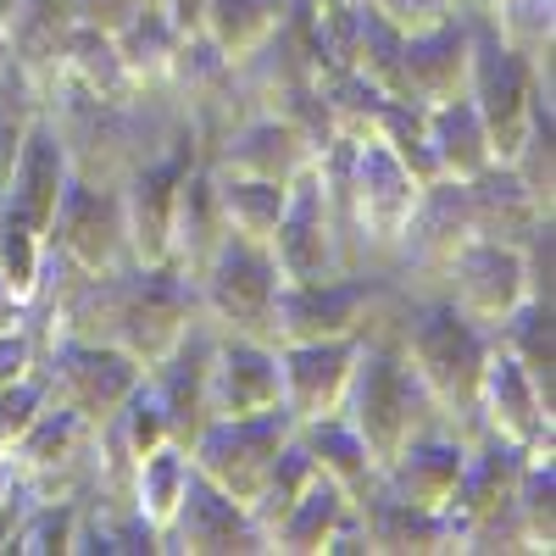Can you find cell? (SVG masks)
Here are the masks:
<instances>
[{
	"mask_svg": "<svg viewBox=\"0 0 556 556\" xmlns=\"http://www.w3.org/2000/svg\"><path fill=\"white\" fill-rule=\"evenodd\" d=\"M39 123L51 128L73 184L89 190H123L156 162L195 156L190 123L167 96H128V101H89L73 84H56L39 101Z\"/></svg>",
	"mask_w": 556,
	"mask_h": 556,
	"instance_id": "obj_1",
	"label": "cell"
},
{
	"mask_svg": "<svg viewBox=\"0 0 556 556\" xmlns=\"http://www.w3.org/2000/svg\"><path fill=\"white\" fill-rule=\"evenodd\" d=\"M395 351L406 356L412 379L424 384L440 434L479 445V390H484V362H490V334H479L473 323H462L445 301H412Z\"/></svg>",
	"mask_w": 556,
	"mask_h": 556,
	"instance_id": "obj_2",
	"label": "cell"
},
{
	"mask_svg": "<svg viewBox=\"0 0 556 556\" xmlns=\"http://www.w3.org/2000/svg\"><path fill=\"white\" fill-rule=\"evenodd\" d=\"M345 424L362 434L367 456L379 462V473L406 445H417L424 434H440V417L395 345H362L356 384L345 401Z\"/></svg>",
	"mask_w": 556,
	"mask_h": 556,
	"instance_id": "obj_3",
	"label": "cell"
},
{
	"mask_svg": "<svg viewBox=\"0 0 556 556\" xmlns=\"http://www.w3.org/2000/svg\"><path fill=\"white\" fill-rule=\"evenodd\" d=\"M518 479H523V451L501 445V440L468 445L456 495L445 506L462 556H523V534H518V513H513Z\"/></svg>",
	"mask_w": 556,
	"mask_h": 556,
	"instance_id": "obj_4",
	"label": "cell"
},
{
	"mask_svg": "<svg viewBox=\"0 0 556 556\" xmlns=\"http://www.w3.org/2000/svg\"><path fill=\"white\" fill-rule=\"evenodd\" d=\"M195 329H201V312H195L190 278H178L167 267H123L112 351H123L139 374H151V367H162Z\"/></svg>",
	"mask_w": 556,
	"mask_h": 556,
	"instance_id": "obj_5",
	"label": "cell"
},
{
	"mask_svg": "<svg viewBox=\"0 0 556 556\" xmlns=\"http://www.w3.org/2000/svg\"><path fill=\"white\" fill-rule=\"evenodd\" d=\"M278 278L273 256L262 245L228 240L217 262L195 278V312L217 340H262L273 345V323H278Z\"/></svg>",
	"mask_w": 556,
	"mask_h": 556,
	"instance_id": "obj_6",
	"label": "cell"
},
{
	"mask_svg": "<svg viewBox=\"0 0 556 556\" xmlns=\"http://www.w3.org/2000/svg\"><path fill=\"white\" fill-rule=\"evenodd\" d=\"M473 245V223H468V195H462V184L440 178L429 184L424 195H417L401 240L390 245V262L384 273L395 285L412 295V301H440V285L451 262Z\"/></svg>",
	"mask_w": 556,
	"mask_h": 556,
	"instance_id": "obj_7",
	"label": "cell"
},
{
	"mask_svg": "<svg viewBox=\"0 0 556 556\" xmlns=\"http://www.w3.org/2000/svg\"><path fill=\"white\" fill-rule=\"evenodd\" d=\"M473 23V73H468V101L490 134V151L495 162H513V151L529 139V128L540 123V112H556L551 101H540V84L529 73V62H518L513 51H501L495 34Z\"/></svg>",
	"mask_w": 556,
	"mask_h": 556,
	"instance_id": "obj_8",
	"label": "cell"
},
{
	"mask_svg": "<svg viewBox=\"0 0 556 556\" xmlns=\"http://www.w3.org/2000/svg\"><path fill=\"white\" fill-rule=\"evenodd\" d=\"M28 501H78L96 484V429L73 412L45 406L39 424L0 456Z\"/></svg>",
	"mask_w": 556,
	"mask_h": 556,
	"instance_id": "obj_9",
	"label": "cell"
},
{
	"mask_svg": "<svg viewBox=\"0 0 556 556\" xmlns=\"http://www.w3.org/2000/svg\"><path fill=\"white\" fill-rule=\"evenodd\" d=\"M167 101L178 106V117L190 123V139H195V162L206 167L228 139H235V128L251 112L245 89H240V73L228 67L206 39H184V56L173 67V84H167Z\"/></svg>",
	"mask_w": 556,
	"mask_h": 556,
	"instance_id": "obj_10",
	"label": "cell"
},
{
	"mask_svg": "<svg viewBox=\"0 0 556 556\" xmlns=\"http://www.w3.org/2000/svg\"><path fill=\"white\" fill-rule=\"evenodd\" d=\"M39 390H45V406H56V412H73L84 417L89 429H101L106 417L146 384V374L112 345H51L39 356Z\"/></svg>",
	"mask_w": 556,
	"mask_h": 556,
	"instance_id": "obj_11",
	"label": "cell"
},
{
	"mask_svg": "<svg viewBox=\"0 0 556 556\" xmlns=\"http://www.w3.org/2000/svg\"><path fill=\"white\" fill-rule=\"evenodd\" d=\"M295 424L285 412L273 417H251V424H206L190 445V462H195V479H206L217 495H228L235 506H251L256 490L267 484L278 451L290 445Z\"/></svg>",
	"mask_w": 556,
	"mask_h": 556,
	"instance_id": "obj_12",
	"label": "cell"
},
{
	"mask_svg": "<svg viewBox=\"0 0 556 556\" xmlns=\"http://www.w3.org/2000/svg\"><path fill=\"white\" fill-rule=\"evenodd\" d=\"M424 190L429 184H417L384 146H351V223H356L362 256L374 273H384L390 245L401 240V228Z\"/></svg>",
	"mask_w": 556,
	"mask_h": 556,
	"instance_id": "obj_13",
	"label": "cell"
},
{
	"mask_svg": "<svg viewBox=\"0 0 556 556\" xmlns=\"http://www.w3.org/2000/svg\"><path fill=\"white\" fill-rule=\"evenodd\" d=\"M267 256H273L285 285H329V278H345L340 228H334L329 206H323L312 173H301L290 184V201H285V217H278L273 240H267Z\"/></svg>",
	"mask_w": 556,
	"mask_h": 556,
	"instance_id": "obj_14",
	"label": "cell"
},
{
	"mask_svg": "<svg viewBox=\"0 0 556 556\" xmlns=\"http://www.w3.org/2000/svg\"><path fill=\"white\" fill-rule=\"evenodd\" d=\"M51 256H62L67 267L101 278V273H123L134 267L128 256V235H123V201L117 190H89V184H67V195L51 217Z\"/></svg>",
	"mask_w": 556,
	"mask_h": 556,
	"instance_id": "obj_15",
	"label": "cell"
},
{
	"mask_svg": "<svg viewBox=\"0 0 556 556\" xmlns=\"http://www.w3.org/2000/svg\"><path fill=\"white\" fill-rule=\"evenodd\" d=\"M285 412L278 345L262 340H217L206 362V424H251Z\"/></svg>",
	"mask_w": 556,
	"mask_h": 556,
	"instance_id": "obj_16",
	"label": "cell"
},
{
	"mask_svg": "<svg viewBox=\"0 0 556 556\" xmlns=\"http://www.w3.org/2000/svg\"><path fill=\"white\" fill-rule=\"evenodd\" d=\"M479 429H484V440H501V445L523 451V462H556V412L523 379V367L506 362L495 345H490V362H484Z\"/></svg>",
	"mask_w": 556,
	"mask_h": 556,
	"instance_id": "obj_17",
	"label": "cell"
},
{
	"mask_svg": "<svg viewBox=\"0 0 556 556\" xmlns=\"http://www.w3.org/2000/svg\"><path fill=\"white\" fill-rule=\"evenodd\" d=\"M440 301H445L462 323H473L479 334H495L501 323L529 301L523 256L506 251V245H479V240H473L468 251L451 262L445 285H440Z\"/></svg>",
	"mask_w": 556,
	"mask_h": 556,
	"instance_id": "obj_18",
	"label": "cell"
},
{
	"mask_svg": "<svg viewBox=\"0 0 556 556\" xmlns=\"http://www.w3.org/2000/svg\"><path fill=\"white\" fill-rule=\"evenodd\" d=\"M362 340H317V345H278V379H285V417L317 424V417H345L356 384Z\"/></svg>",
	"mask_w": 556,
	"mask_h": 556,
	"instance_id": "obj_19",
	"label": "cell"
},
{
	"mask_svg": "<svg viewBox=\"0 0 556 556\" xmlns=\"http://www.w3.org/2000/svg\"><path fill=\"white\" fill-rule=\"evenodd\" d=\"M323 151L312 146L306 134H295L285 117H267V112H256V117H245L240 128H235V139L206 162V173H217V178H262V184H295L301 173H312V162H317Z\"/></svg>",
	"mask_w": 556,
	"mask_h": 556,
	"instance_id": "obj_20",
	"label": "cell"
},
{
	"mask_svg": "<svg viewBox=\"0 0 556 556\" xmlns=\"http://www.w3.org/2000/svg\"><path fill=\"white\" fill-rule=\"evenodd\" d=\"M162 556H262V534L251 529L245 506H235L206 479H195L178 518L162 534Z\"/></svg>",
	"mask_w": 556,
	"mask_h": 556,
	"instance_id": "obj_21",
	"label": "cell"
},
{
	"mask_svg": "<svg viewBox=\"0 0 556 556\" xmlns=\"http://www.w3.org/2000/svg\"><path fill=\"white\" fill-rule=\"evenodd\" d=\"M228 245V223L217 206V184L201 162L184 167L178 178V201H173V228H167V273L178 278H195L217 262V251Z\"/></svg>",
	"mask_w": 556,
	"mask_h": 556,
	"instance_id": "obj_22",
	"label": "cell"
},
{
	"mask_svg": "<svg viewBox=\"0 0 556 556\" xmlns=\"http://www.w3.org/2000/svg\"><path fill=\"white\" fill-rule=\"evenodd\" d=\"M212 345H217V334L201 323V329L184 340L162 367H151V374H146V390L162 406L167 440L184 445V451H190L195 434L206 429V362H212Z\"/></svg>",
	"mask_w": 556,
	"mask_h": 556,
	"instance_id": "obj_23",
	"label": "cell"
},
{
	"mask_svg": "<svg viewBox=\"0 0 556 556\" xmlns=\"http://www.w3.org/2000/svg\"><path fill=\"white\" fill-rule=\"evenodd\" d=\"M73 28L78 17L67 0H17V12L7 23V62L28 78L39 101L62 84V56H67Z\"/></svg>",
	"mask_w": 556,
	"mask_h": 556,
	"instance_id": "obj_24",
	"label": "cell"
},
{
	"mask_svg": "<svg viewBox=\"0 0 556 556\" xmlns=\"http://www.w3.org/2000/svg\"><path fill=\"white\" fill-rule=\"evenodd\" d=\"M468 73H473V23L451 17L445 28L406 39V101L412 106H445L468 96Z\"/></svg>",
	"mask_w": 556,
	"mask_h": 556,
	"instance_id": "obj_25",
	"label": "cell"
},
{
	"mask_svg": "<svg viewBox=\"0 0 556 556\" xmlns=\"http://www.w3.org/2000/svg\"><path fill=\"white\" fill-rule=\"evenodd\" d=\"M195 156H173L156 162L139 178H128L117 201H123V235H128V256L134 267H167V228H173V201H178V178Z\"/></svg>",
	"mask_w": 556,
	"mask_h": 556,
	"instance_id": "obj_26",
	"label": "cell"
},
{
	"mask_svg": "<svg viewBox=\"0 0 556 556\" xmlns=\"http://www.w3.org/2000/svg\"><path fill=\"white\" fill-rule=\"evenodd\" d=\"M67 162H62V151H56V139H51V128H34V139L23 146V156H17V167H12V178H7V190H0V217H12V223H23L28 235H39V240H51V217H56V206H62V195H67Z\"/></svg>",
	"mask_w": 556,
	"mask_h": 556,
	"instance_id": "obj_27",
	"label": "cell"
},
{
	"mask_svg": "<svg viewBox=\"0 0 556 556\" xmlns=\"http://www.w3.org/2000/svg\"><path fill=\"white\" fill-rule=\"evenodd\" d=\"M462 462H468V445L451 440V434H424L417 445H406L390 468L379 473V490L390 501H406L417 513H445L456 479H462Z\"/></svg>",
	"mask_w": 556,
	"mask_h": 556,
	"instance_id": "obj_28",
	"label": "cell"
},
{
	"mask_svg": "<svg viewBox=\"0 0 556 556\" xmlns=\"http://www.w3.org/2000/svg\"><path fill=\"white\" fill-rule=\"evenodd\" d=\"M479 23L495 34L501 51L529 62L540 101L556 106V0H484Z\"/></svg>",
	"mask_w": 556,
	"mask_h": 556,
	"instance_id": "obj_29",
	"label": "cell"
},
{
	"mask_svg": "<svg viewBox=\"0 0 556 556\" xmlns=\"http://www.w3.org/2000/svg\"><path fill=\"white\" fill-rule=\"evenodd\" d=\"M356 518L367 534V556H462L445 513H417L406 501H390L384 490L367 495Z\"/></svg>",
	"mask_w": 556,
	"mask_h": 556,
	"instance_id": "obj_30",
	"label": "cell"
},
{
	"mask_svg": "<svg viewBox=\"0 0 556 556\" xmlns=\"http://www.w3.org/2000/svg\"><path fill=\"white\" fill-rule=\"evenodd\" d=\"M462 195H468V223H473V240H479V245L523 251L534 228H540V223H551V217H540V212H534V201L518 190V178L506 173L501 162H495V167H484L473 184H462Z\"/></svg>",
	"mask_w": 556,
	"mask_h": 556,
	"instance_id": "obj_31",
	"label": "cell"
},
{
	"mask_svg": "<svg viewBox=\"0 0 556 556\" xmlns=\"http://www.w3.org/2000/svg\"><path fill=\"white\" fill-rule=\"evenodd\" d=\"M295 440L306 445L312 468L323 484H334L351 506H362L379 490V462L367 456L362 434L345 424V417H317V424H295Z\"/></svg>",
	"mask_w": 556,
	"mask_h": 556,
	"instance_id": "obj_32",
	"label": "cell"
},
{
	"mask_svg": "<svg viewBox=\"0 0 556 556\" xmlns=\"http://www.w3.org/2000/svg\"><path fill=\"white\" fill-rule=\"evenodd\" d=\"M295 7H301V0H206L201 39L212 45L228 67H240L245 56H256L262 45L290 23Z\"/></svg>",
	"mask_w": 556,
	"mask_h": 556,
	"instance_id": "obj_33",
	"label": "cell"
},
{
	"mask_svg": "<svg viewBox=\"0 0 556 556\" xmlns=\"http://www.w3.org/2000/svg\"><path fill=\"white\" fill-rule=\"evenodd\" d=\"M490 345L523 367V379L556 412V301H523L513 317L490 334Z\"/></svg>",
	"mask_w": 556,
	"mask_h": 556,
	"instance_id": "obj_34",
	"label": "cell"
},
{
	"mask_svg": "<svg viewBox=\"0 0 556 556\" xmlns=\"http://www.w3.org/2000/svg\"><path fill=\"white\" fill-rule=\"evenodd\" d=\"M429 123V151H434V167L440 178L451 184H473L484 167H495V151H490V134L473 112V101H445V106H429L424 112Z\"/></svg>",
	"mask_w": 556,
	"mask_h": 556,
	"instance_id": "obj_35",
	"label": "cell"
},
{
	"mask_svg": "<svg viewBox=\"0 0 556 556\" xmlns=\"http://www.w3.org/2000/svg\"><path fill=\"white\" fill-rule=\"evenodd\" d=\"M117 39V56H123V73H128V84H134V96H167V84H173V67H178V56H184V39L173 34V23L156 12V7H146L123 34H112Z\"/></svg>",
	"mask_w": 556,
	"mask_h": 556,
	"instance_id": "obj_36",
	"label": "cell"
},
{
	"mask_svg": "<svg viewBox=\"0 0 556 556\" xmlns=\"http://www.w3.org/2000/svg\"><path fill=\"white\" fill-rule=\"evenodd\" d=\"M317 101H323V117H329L334 146H379L390 101L367 78H356V73H317Z\"/></svg>",
	"mask_w": 556,
	"mask_h": 556,
	"instance_id": "obj_37",
	"label": "cell"
},
{
	"mask_svg": "<svg viewBox=\"0 0 556 556\" xmlns=\"http://www.w3.org/2000/svg\"><path fill=\"white\" fill-rule=\"evenodd\" d=\"M190 484H195V462H190V451H184V445H162V451H151L134 468V513H139V523H146L156 540L178 518V506H184V495H190Z\"/></svg>",
	"mask_w": 556,
	"mask_h": 556,
	"instance_id": "obj_38",
	"label": "cell"
},
{
	"mask_svg": "<svg viewBox=\"0 0 556 556\" xmlns=\"http://www.w3.org/2000/svg\"><path fill=\"white\" fill-rule=\"evenodd\" d=\"M217 206H223V223H228V240H245V245H262L273 240L278 217H285V201H290V184H262V178H217Z\"/></svg>",
	"mask_w": 556,
	"mask_h": 556,
	"instance_id": "obj_39",
	"label": "cell"
},
{
	"mask_svg": "<svg viewBox=\"0 0 556 556\" xmlns=\"http://www.w3.org/2000/svg\"><path fill=\"white\" fill-rule=\"evenodd\" d=\"M345 513H351V501H345L334 484L317 479V484L290 506V518L267 534V556H323V545H329V534L340 529Z\"/></svg>",
	"mask_w": 556,
	"mask_h": 556,
	"instance_id": "obj_40",
	"label": "cell"
},
{
	"mask_svg": "<svg viewBox=\"0 0 556 556\" xmlns=\"http://www.w3.org/2000/svg\"><path fill=\"white\" fill-rule=\"evenodd\" d=\"M62 84H73L89 101H128L134 96L123 56H117V39L96 34V28H73L67 56H62Z\"/></svg>",
	"mask_w": 556,
	"mask_h": 556,
	"instance_id": "obj_41",
	"label": "cell"
},
{
	"mask_svg": "<svg viewBox=\"0 0 556 556\" xmlns=\"http://www.w3.org/2000/svg\"><path fill=\"white\" fill-rule=\"evenodd\" d=\"M317 484V468H312V456H306V445L290 434V445L278 451V462H273V473H267V484L256 490V501L245 506V518H251V529L262 534V556H267V534L290 518V506L306 495Z\"/></svg>",
	"mask_w": 556,
	"mask_h": 556,
	"instance_id": "obj_42",
	"label": "cell"
},
{
	"mask_svg": "<svg viewBox=\"0 0 556 556\" xmlns=\"http://www.w3.org/2000/svg\"><path fill=\"white\" fill-rule=\"evenodd\" d=\"M351 73L374 84L384 101H406V39H401L390 23H379L367 7H362V28H356Z\"/></svg>",
	"mask_w": 556,
	"mask_h": 556,
	"instance_id": "obj_43",
	"label": "cell"
},
{
	"mask_svg": "<svg viewBox=\"0 0 556 556\" xmlns=\"http://www.w3.org/2000/svg\"><path fill=\"white\" fill-rule=\"evenodd\" d=\"M513 513H518L523 556H551L556 551V462H523Z\"/></svg>",
	"mask_w": 556,
	"mask_h": 556,
	"instance_id": "obj_44",
	"label": "cell"
},
{
	"mask_svg": "<svg viewBox=\"0 0 556 556\" xmlns=\"http://www.w3.org/2000/svg\"><path fill=\"white\" fill-rule=\"evenodd\" d=\"M518 178V190L534 201L540 217H556V112H540L529 139L513 151V162H501Z\"/></svg>",
	"mask_w": 556,
	"mask_h": 556,
	"instance_id": "obj_45",
	"label": "cell"
},
{
	"mask_svg": "<svg viewBox=\"0 0 556 556\" xmlns=\"http://www.w3.org/2000/svg\"><path fill=\"white\" fill-rule=\"evenodd\" d=\"M45 245L39 235H28L23 223L0 217V295L12 306H34L39 301V285H45Z\"/></svg>",
	"mask_w": 556,
	"mask_h": 556,
	"instance_id": "obj_46",
	"label": "cell"
},
{
	"mask_svg": "<svg viewBox=\"0 0 556 556\" xmlns=\"http://www.w3.org/2000/svg\"><path fill=\"white\" fill-rule=\"evenodd\" d=\"M34 128H39V96L12 62H0V190H7V178H12L23 146L34 139Z\"/></svg>",
	"mask_w": 556,
	"mask_h": 556,
	"instance_id": "obj_47",
	"label": "cell"
},
{
	"mask_svg": "<svg viewBox=\"0 0 556 556\" xmlns=\"http://www.w3.org/2000/svg\"><path fill=\"white\" fill-rule=\"evenodd\" d=\"M73 534H78V501H34L12 551L17 556H73Z\"/></svg>",
	"mask_w": 556,
	"mask_h": 556,
	"instance_id": "obj_48",
	"label": "cell"
},
{
	"mask_svg": "<svg viewBox=\"0 0 556 556\" xmlns=\"http://www.w3.org/2000/svg\"><path fill=\"white\" fill-rule=\"evenodd\" d=\"M367 12H374L379 23H390L401 39H424L434 28H445L456 12H451V0H362Z\"/></svg>",
	"mask_w": 556,
	"mask_h": 556,
	"instance_id": "obj_49",
	"label": "cell"
},
{
	"mask_svg": "<svg viewBox=\"0 0 556 556\" xmlns=\"http://www.w3.org/2000/svg\"><path fill=\"white\" fill-rule=\"evenodd\" d=\"M39 412H45V390H39V374L17 379L0 390V456H7L34 424H39Z\"/></svg>",
	"mask_w": 556,
	"mask_h": 556,
	"instance_id": "obj_50",
	"label": "cell"
},
{
	"mask_svg": "<svg viewBox=\"0 0 556 556\" xmlns=\"http://www.w3.org/2000/svg\"><path fill=\"white\" fill-rule=\"evenodd\" d=\"M518 256H523V278H529V301H556V217L534 228Z\"/></svg>",
	"mask_w": 556,
	"mask_h": 556,
	"instance_id": "obj_51",
	"label": "cell"
},
{
	"mask_svg": "<svg viewBox=\"0 0 556 556\" xmlns=\"http://www.w3.org/2000/svg\"><path fill=\"white\" fill-rule=\"evenodd\" d=\"M78 28H96V34H123L139 12H146V0H67Z\"/></svg>",
	"mask_w": 556,
	"mask_h": 556,
	"instance_id": "obj_52",
	"label": "cell"
},
{
	"mask_svg": "<svg viewBox=\"0 0 556 556\" xmlns=\"http://www.w3.org/2000/svg\"><path fill=\"white\" fill-rule=\"evenodd\" d=\"M151 7L173 23L178 39H201V12H206V0H151Z\"/></svg>",
	"mask_w": 556,
	"mask_h": 556,
	"instance_id": "obj_53",
	"label": "cell"
},
{
	"mask_svg": "<svg viewBox=\"0 0 556 556\" xmlns=\"http://www.w3.org/2000/svg\"><path fill=\"white\" fill-rule=\"evenodd\" d=\"M451 12H456V17H479L484 0H451Z\"/></svg>",
	"mask_w": 556,
	"mask_h": 556,
	"instance_id": "obj_54",
	"label": "cell"
},
{
	"mask_svg": "<svg viewBox=\"0 0 556 556\" xmlns=\"http://www.w3.org/2000/svg\"><path fill=\"white\" fill-rule=\"evenodd\" d=\"M312 12H334V7H356V0H306Z\"/></svg>",
	"mask_w": 556,
	"mask_h": 556,
	"instance_id": "obj_55",
	"label": "cell"
},
{
	"mask_svg": "<svg viewBox=\"0 0 556 556\" xmlns=\"http://www.w3.org/2000/svg\"><path fill=\"white\" fill-rule=\"evenodd\" d=\"M12 12H17V0H0V39H7V23H12Z\"/></svg>",
	"mask_w": 556,
	"mask_h": 556,
	"instance_id": "obj_56",
	"label": "cell"
},
{
	"mask_svg": "<svg viewBox=\"0 0 556 556\" xmlns=\"http://www.w3.org/2000/svg\"><path fill=\"white\" fill-rule=\"evenodd\" d=\"M0 62H7V39H0Z\"/></svg>",
	"mask_w": 556,
	"mask_h": 556,
	"instance_id": "obj_57",
	"label": "cell"
}]
</instances>
